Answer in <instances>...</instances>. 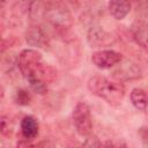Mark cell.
Wrapping results in <instances>:
<instances>
[{
	"label": "cell",
	"instance_id": "obj_12",
	"mask_svg": "<svg viewBox=\"0 0 148 148\" xmlns=\"http://www.w3.org/2000/svg\"><path fill=\"white\" fill-rule=\"evenodd\" d=\"M130 98H131V102L134 105V108H136L138 110L148 109V95L146 94L145 90H142L140 88L132 89Z\"/></svg>",
	"mask_w": 148,
	"mask_h": 148
},
{
	"label": "cell",
	"instance_id": "obj_6",
	"mask_svg": "<svg viewBox=\"0 0 148 148\" xmlns=\"http://www.w3.org/2000/svg\"><path fill=\"white\" fill-rule=\"evenodd\" d=\"M87 40L91 47L99 49L112 45L116 42V38L113 37V35L108 32L103 27L91 25L87 34Z\"/></svg>",
	"mask_w": 148,
	"mask_h": 148
},
{
	"label": "cell",
	"instance_id": "obj_15",
	"mask_svg": "<svg viewBox=\"0 0 148 148\" xmlns=\"http://www.w3.org/2000/svg\"><path fill=\"white\" fill-rule=\"evenodd\" d=\"M99 148H127L126 143L123 141H113V140H106L101 143Z\"/></svg>",
	"mask_w": 148,
	"mask_h": 148
},
{
	"label": "cell",
	"instance_id": "obj_10",
	"mask_svg": "<svg viewBox=\"0 0 148 148\" xmlns=\"http://www.w3.org/2000/svg\"><path fill=\"white\" fill-rule=\"evenodd\" d=\"M110 14L116 20H123L131 10V3L125 0H112L108 2Z\"/></svg>",
	"mask_w": 148,
	"mask_h": 148
},
{
	"label": "cell",
	"instance_id": "obj_1",
	"mask_svg": "<svg viewBox=\"0 0 148 148\" xmlns=\"http://www.w3.org/2000/svg\"><path fill=\"white\" fill-rule=\"evenodd\" d=\"M16 61L20 73L29 82L30 88L37 94H45L47 91V83L56 79L57 71L45 65L42 54L34 49L21 51Z\"/></svg>",
	"mask_w": 148,
	"mask_h": 148
},
{
	"label": "cell",
	"instance_id": "obj_17",
	"mask_svg": "<svg viewBox=\"0 0 148 148\" xmlns=\"http://www.w3.org/2000/svg\"><path fill=\"white\" fill-rule=\"evenodd\" d=\"M138 135H139L140 141L142 142V145L146 148H148V127H146V126L140 127L139 131H138Z\"/></svg>",
	"mask_w": 148,
	"mask_h": 148
},
{
	"label": "cell",
	"instance_id": "obj_8",
	"mask_svg": "<svg viewBox=\"0 0 148 148\" xmlns=\"http://www.w3.org/2000/svg\"><path fill=\"white\" fill-rule=\"evenodd\" d=\"M25 42L28 45L38 47V49H46L50 45V38L47 34L44 31V29L37 24L30 25L24 34Z\"/></svg>",
	"mask_w": 148,
	"mask_h": 148
},
{
	"label": "cell",
	"instance_id": "obj_5",
	"mask_svg": "<svg viewBox=\"0 0 148 148\" xmlns=\"http://www.w3.org/2000/svg\"><path fill=\"white\" fill-rule=\"evenodd\" d=\"M112 76L117 81H133L142 76V71L138 64L128 59H123L112 72Z\"/></svg>",
	"mask_w": 148,
	"mask_h": 148
},
{
	"label": "cell",
	"instance_id": "obj_16",
	"mask_svg": "<svg viewBox=\"0 0 148 148\" xmlns=\"http://www.w3.org/2000/svg\"><path fill=\"white\" fill-rule=\"evenodd\" d=\"M12 132V126H10V121L9 118L6 116L1 117V133L3 135H9Z\"/></svg>",
	"mask_w": 148,
	"mask_h": 148
},
{
	"label": "cell",
	"instance_id": "obj_14",
	"mask_svg": "<svg viewBox=\"0 0 148 148\" xmlns=\"http://www.w3.org/2000/svg\"><path fill=\"white\" fill-rule=\"evenodd\" d=\"M101 141L96 135H91L89 134L87 136V139L84 140V142L82 143L81 148H99L101 147Z\"/></svg>",
	"mask_w": 148,
	"mask_h": 148
},
{
	"label": "cell",
	"instance_id": "obj_3",
	"mask_svg": "<svg viewBox=\"0 0 148 148\" xmlns=\"http://www.w3.org/2000/svg\"><path fill=\"white\" fill-rule=\"evenodd\" d=\"M44 18L56 29L66 30L73 24V16L71 10L66 5L58 1L45 2Z\"/></svg>",
	"mask_w": 148,
	"mask_h": 148
},
{
	"label": "cell",
	"instance_id": "obj_18",
	"mask_svg": "<svg viewBox=\"0 0 148 148\" xmlns=\"http://www.w3.org/2000/svg\"><path fill=\"white\" fill-rule=\"evenodd\" d=\"M16 147H17V148H35L36 146H34V145L31 143V140H30V139H27V138L23 136V139H21V140L17 141Z\"/></svg>",
	"mask_w": 148,
	"mask_h": 148
},
{
	"label": "cell",
	"instance_id": "obj_2",
	"mask_svg": "<svg viewBox=\"0 0 148 148\" xmlns=\"http://www.w3.org/2000/svg\"><path fill=\"white\" fill-rule=\"evenodd\" d=\"M87 87L92 95L104 99L111 105H118L125 96V87L120 81L111 80L101 75L90 77Z\"/></svg>",
	"mask_w": 148,
	"mask_h": 148
},
{
	"label": "cell",
	"instance_id": "obj_11",
	"mask_svg": "<svg viewBox=\"0 0 148 148\" xmlns=\"http://www.w3.org/2000/svg\"><path fill=\"white\" fill-rule=\"evenodd\" d=\"M38 128H39L38 121L32 116H25L21 121V132L22 135L27 139L30 140L35 139L38 134Z\"/></svg>",
	"mask_w": 148,
	"mask_h": 148
},
{
	"label": "cell",
	"instance_id": "obj_13",
	"mask_svg": "<svg viewBox=\"0 0 148 148\" xmlns=\"http://www.w3.org/2000/svg\"><path fill=\"white\" fill-rule=\"evenodd\" d=\"M30 94L27 91V90H23V89H20L15 92V96H14V101L16 104L18 105H28L30 103Z\"/></svg>",
	"mask_w": 148,
	"mask_h": 148
},
{
	"label": "cell",
	"instance_id": "obj_9",
	"mask_svg": "<svg viewBox=\"0 0 148 148\" xmlns=\"http://www.w3.org/2000/svg\"><path fill=\"white\" fill-rule=\"evenodd\" d=\"M131 35L133 40L148 52V24L143 21H135L131 25Z\"/></svg>",
	"mask_w": 148,
	"mask_h": 148
},
{
	"label": "cell",
	"instance_id": "obj_4",
	"mask_svg": "<svg viewBox=\"0 0 148 148\" xmlns=\"http://www.w3.org/2000/svg\"><path fill=\"white\" fill-rule=\"evenodd\" d=\"M72 119L76 132L82 136H88L91 133L92 123H91V114L90 108L84 102H79L75 108L73 109Z\"/></svg>",
	"mask_w": 148,
	"mask_h": 148
},
{
	"label": "cell",
	"instance_id": "obj_7",
	"mask_svg": "<svg viewBox=\"0 0 148 148\" xmlns=\"http://www.w3.org/2000/svg\"><path fill=\"white\" fill-rule=\"evenodd\" d=\"M123 60V54L113 50H99L92 53L91 61L99 69H108L117 66Z\"/></svg>",
	"mask_w": 148,
	"mask_h": 148
}]
</instances>
